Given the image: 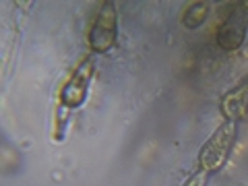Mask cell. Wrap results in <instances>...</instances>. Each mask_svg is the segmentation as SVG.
<instances>
[{
    "instance_id": "cell-1",
    "label": "cell",
    "mask_w": 248,
    "mask_h": 186,
    "mask_svg": "<svg viewBox=\"0 0 248 186\" xmlns=\"http://www.w3.org/2000/svg\"><path fill=\"white\" fill-rule=\"evenodd\" d=\"M236 135H238V122H234V120H226L215 128V133L207 139V143L203 145V149H201V155H199L201 172L211 176L213 172H217V170H221L226 166L230 153L234 149Z\"/></svg>"
},
{
    "instance_id": "cell-7",
    "label": "cell",
    "mask_w": 248,
    "mask_h": 186,
    "mask_svg": "<svg viewBox=\"0 0 248 186\" xmlns=\"http://www.w3.org/2000/svg\"><path fill=\"white\" fill-rule=\"evenodd\" d=\"M207 180H209V174H205V172H201V170H197V172L184 182V186H205Z\"/></svg>"
},
{
    "instance_id": "cell-2",
    "label": "cell",
    "mask_w": 248,
    "mask_h": 186,
    "mask_svg": "<svg viewBox=\"0 0 248 186\" xmlns=\"http://www.w3.org/2000/svg\"><path fill=\"white\" fill-rule=\"evenodd\" d=\"M116 40H118V11L112 0H104L87 35L89 50L93 54H106L116 46Z\"/></svg>"
},
{
    "instance_id": "cell-4",
    "label": "cell",
    "mask_w": 248,
    "mask_h": 186,
    "mask_svg": "<svg viewBox=\"0 0 248 186\" xmlns=\"http://www.w3.org/2000/svg\"><path fill=\"white\" fill-rule=\"evenodd\" d=\"M248 31V2H234L226 19L217 29V46L223 52H236L246 40Z\"/></svg>"
},
{
    "instance_id": "cell-3",
    "label": "cell",
    "mask_w": 248,
    "mask_h": 186,
    "mask_svg": "<svg viewBox=\"0 0 248 186\" xmlns=\"http://www.w3.org/2000/svg\"><path fill=\"white\" fill-rule=\"evenodd\" d=\"M93 75H95V62H93V58L89 56L75 68L71 79H68L64 83V87L60 89L58 102H60L62 110H66V112L68 110H77V108H81L85 104Z\"/></svg>"
},
{
    "instance_id": "cell-6",
    "label": "cell",
    "mask_w": 248,
    "mask_h": 186,
    "mask_svg": "<svg viewBox=\"0 0 248 186\" xmlns=\"http://www.w3.org/2000/svg\"><path fill=\"white\" fill-rule=\"evenodd\" d=\"M207 15H209L207 2H192L182 15V25L188 29H197L207 21Z\"/></svg>"
},
{
    "instance_id": "cell-5",
    "label": "cell",
    "mask_w": 248,
    "mask_h": 186,
    "mask_svg": "<svg viewBox=\"0 0 248 186\" xmlns=\"http://www.w3.org/2000/svg\"><path fill=\"white\" fill-rule=\"evenodd\" d=\"M221 114L226 116V120H234V122L244 120L248 116V79L223 95Z\"/></svg>"
}]
</instances>
